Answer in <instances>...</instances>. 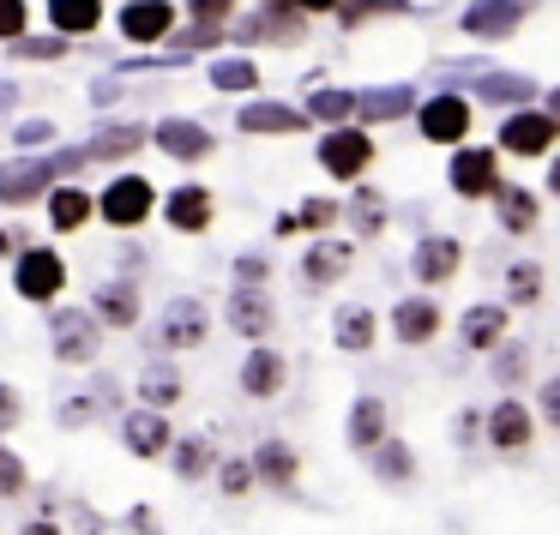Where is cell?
<instances>
[{
	"label": "cell",
	"instance_id": "obj_1",
	"mask_svg": "<svg viewBox=\"0 0 560 535\" xmlns=\"http://www.w3.org/2000/svg\"><path fill=\"white\" fill-rule=\"evenodd\" d=\"M79 163H85V151H73V157H55V163H49V157L7 163V169H0V199H7V205H25V199H37L61 169H79Z\"/></svg>",
	"mask_w": 560,
	"mask_h": 535
},
{
	"label": "cell",
	"instance_id": "obj_2",
	"mask_svg": "<svg viewBox=\"0 0 560 535\" xmlns=\"http://www.w3.org/2000/svg\"><path fill=\"white\" fill-rule=\"evenodd\" d=\"M151 205H158V193H151L145 175H121V181H115L109 193L97 199V211L115 223V229H133V223H145Z\"/></svg>",
	"mask_w": 560,
	"mask_h": 535
},
{
	"label": "cell",
	"instance_id": "obj_3",
	"mask_svg": "<svg viewBox=\"0 0 560 535\" xmlns=\"http://www.w3.org/2000/svg\"><path fill=\"white\" fill-rule=\"evenodd\" d=\"M19 295L25 301H49V295H61V283H67V265H61V253H49V247H31V253H19Z\"/></svg>",
	"mask_w": 560,
	"mask_h": 535
},
{
	"label": "cell",
	"instance_id": "obj_4",
	"mask_svg": "<svg viewBox=\"0 0 560 535\" xmlns=\"http://www.w3.org/2000/svg\"><path fill=\"white\" fill-rule=\"evenodd\" d=\"M319 163H326L338 181H355V175L374 163V145H368V133H355V127H338V133L319 139Z\"/></svg>",
	"mask_w": 560,
	"mask_h": 535
},
{
	"label": "cell",
	"instance_id": "obj_5",
	"mask_svg": "<svg viewBox=\"0 0 560 535\" xmlns=\"http://www.w3.org/2000/svg\"><path fill=\"white\" fill-rule=\"evenodd\" d=\"M555 139H560V121H555V115H530V109H524V115H512V121H506L500 145H506L512 157H542Z\"/></svg>",
	"mask_w": 560,
	"mask_h": 535
},
{
	"label": "cell",
	"instance_id": "obj_6",
	"mask_svg": "<svg viewBox=\"0 0 560 535\" xmlns=\"http://www.w3.org/2000/svg\"><path fill=\"white\" fill-rule=\"evenodd\" d=\"M206 337V307L199 301H170L158 319V343L163 349H194V343Z\"/></svg>",
	"mask_w": 560,
	"mask_h": 535
},
{
	"label": "cell",
	"instance_id": "obj_7",
	"mask_svg": "<svg viewBox=\"0 0 560 535\" xmlns=\"http://www.w3.org/2000/svg\"><path fill=\"white\" fill-rule=\"evenodd\" d=\"M422 133L434 139V145H458V139L470 133V103H464V97L422 103Z\"/></svg>",
	"mask_w": 560,
	"mask_h": 535
},
{
	"label": "cell",
	"instance_id": "obj_8",
	"mask_svg": "<svg viewBox=\"0 0 560 535\" xmlns=\"http://www.w3.org/2000/svg\"><path fill=\"white\" fill-rule=\"evenodd\" d=\"M452 187H458L464 199L500 193V169H494V151H458V157H452Z\"/></svg>",
	"mask_w": 560,
	"mask_h": 535
},
{
	"label": "cell",
	"instance_id": "obj_9",
	"mask_svg": "<svg viewBox=\"0 0 560 535\" xmlns=\"http://www.w3.org/2000/svg\"><path fill=\"white\" fill-rule=\"evenodd\" d=\"M170 25H175V7H170V0H133V7L121 13L127 43H158V37H170Z\"/></svg>",
	"mask_w": 560,
	"mask_h": 535
},
{
	"label": "cell",
	"instance_id": "obj_10",
	"mask_svg": "<svg viewBox=\"0 0 560 535\" xmlns=\"http://www.w3.org/2000/svg\"><path fill=\"white\" fill-rule=\"evenodd\" d=\"M518 19H524V0H476L464 13V31L470 37H506V31H518Z\"/></svg>",
	"mask_w": 560,
	"mask_h": 535
},
{
	"label": "cell",
	"instance_id": "obj_11",
	"mask_svg": "<svg viewBox=\"0 0 560 535\" xmlns=\"http://www.w3.org/2000/svg\"><path fill=\"white\" fill-rule=\"evenodd\" d=\"M55 355L61 361H91L97 355V325H91L85 313H55Z\"/></svg>",
	"mask_w": 560,
	"mask_h": 535
},
{
	"label": "cell",
	"instance_id": "obj_12",
	"mask_svg": "<svg viewBox=\"0 0 560 535\" xmlns=\"http://www.w3.org/2000/svg\"><path fill=\"white\" fill-rule=\"evenodd\" d=\"M307 115L290 109V103H254L242 109V133H259V139H278V133H302Z\"/></svg>",
	"mask_w": 560,
	"mask_h": 535
},
{
	"label": "cell",
	"instance_id": "obj_13",
	"mask_svg": "<svg viewBox=\"0 0 560 535\" xmlns=\"http://www.w3.org/2000/svg\"><path fill=\"white\" fill-rule=\"evenodd\" d=\"M230 325L242 331V337H266L271 331V301L259 295V283H242V289L230 295Z\"/></svg>",
	"mask_w": 560,
	"mask_h": 535
},
{
	"label": "cell",
	"instance_id": "obj_14",
	"mask_svg": "<svg viewBox=\"0 0 560 535\" xmlns=\"http://www.w3.org/2000/svg\"><path fill=\"white\" fill-rule=\"evenodd\" d=\"M121 439H127L133 457H158V451L170 445V421H163L158 409H139V415H127V421H121Z\"/></svg>",
	"mask_w": 560,
	"mask_h": 535
},
{
	"label": "cell",
	"instance_id": "obj_15",
	"mask_svg": "<svg viewBox=\"0 0 560 535\" xmlns=\"http://www.w3.org/2000/svg\"><path fill=\"white\" fill-rule=\"evenodd\" d=\"M458 259H464V253H458V241H446V235H428V241L416 247L410 265H416V277H422V283H452Z\"/></svg>",
	"mask_w": 560,
	"mask_h": 535
},
{
	"label": "cell",
	"instance_id": "obj_16",
	"mask_svg": "<svg viewBox=\"0 0 560 535\" xmlns=\"http://www.w3.org/2000/svg\"><path fill=\"white\" fill-rule=\"evenodd\" d=\"M392 331H398V343H428L440 331V307L422 301V295H416V301H398L392 307Z\"/></svg>",
	"mask_w": 560,
	"mask_h": 535
},
{
	"label": "cell",
	"instance_id": "obj_17",
	"mask_svg": "<svg viewBox=\"0 0 560 535\" xmlns=\"http://www.w3.org/2000/svg\"><path fill=\"white\" fill-rule=\"evenodd\" d=\"M230 13H235V0H194V7H187V43H194V49L218 43Z\"/></svg>",
	"mask_w": 560,
	"mask_h": 535
},
{
	"label": "cell",
	"instance_id": "obj_18",
	"mask_svg": "<svg viewBox=\"0 0 560 535\" xmlns=\"http://www.w3.org/2000/svg\"><path fill=\"white\" fill-rule=\"evenodd\" d=\"M151 139H158L170 157H182V163H194V157H206V151H211V133H206V127H194V121H163Z\"/></svg>",
	"mask_w": 560,
	"mask_h": 535
},
{
	"label": "cell",
	"instance_id": "obj_19",
	"mask_svg": "<svg viewBox=\"0 0 560 535\" xmlns=\"http://www.w3.org/2000/svg\"><path fill=\"white\" fill-rule=\"evenodd\" d=\"M242 391H247V397H278V391H283V361H278V355H271V349L247 355V361H242Z\"/></svg>",
	"mask_w": 560,
	"mask_h": 535
},
{
	"label": "cell",
	"instance_id": "obj_20",
	"mask_svg": "<svg viewBox=\"0 0 560 535\" xmlns=\"http://www.w3.org/2000/svg\"><path fill=\"white\" fill-rule=\"evenodd\" d=\"M49 19L61 37H85L103 25V0H49Z\"/></svg>",
	"mask_w": 560,
	"mask_h": 535
},
{
	"label": "cell",
	"instance_id": "obj_21",
	"mask_svg": "<svg viewBox=\"0 0 560 535\" xmlns=\"http://www.w3.org/2000/svg\"><path fill=\"white\" fill-rule=\"evenodd\" d=\"M488 439H494L500 451H518L524 439H530V409H524V403H500V409L488 415Z\"/></svg>",
	"mask_w": 560,
	"mask_h": 535
},
{
	"label": "cell",
	"instance_id": "obj_22",
	"mask_svg": "<svg viewBox=\"0 0 560 535\" xmlns=\"http://www.w3.org/2000/svg\"><path fill=\"white\" fill-rule=\"evenodd\" d=\"M170 223L175 229H187V235H199L211 223V193L206 187H182V193L170 199Z\"/></svg>",
	"mask_w": 560,
	"mask_h": 535
},
{
	"label": "cell",
	"instance_id": "obj_23",
	"mask_svg": "<svg viewBox=\"0 0 560 535\" xmlns=\"http://www.w3.org/2000/svg\"><path fill=\"white\" fill-rule=\"evenodd\" d=\"M254 475L271 482V487H290L295 482V451L283 445V439H266V445L254 451Z\"/></svg>",
	"mask_w": 560,
	"mask_h": 535
},
{
	"label": "cell",
	"instance_id": "obj_24",
	"mask_svg": "<svg viewBox=\"0 0 560 535\" xmlns=\"http://www.w3.org/2000/svg\"><path fill=\"white\" fill-rule=\"evenodd\" d=\"M350 439H355L362 451H374L380 439H386V403H380V397H362V403H355V409H350Z\"/></svg>",
	"mask_w": 560,
	"mask_h": 535
},
{
	"label": "cell",
	"instance_id": "obj_25",
	"mask_svg": "<svg viewBox=\"0 0 560 535\" xmlns=\"http://www.w3.org/2000/svg\"><path fill=\"white\" fill-rule=\"evenodd\" d=\"M500 331H506V313H500V307H470V313H464V343H470V349H494Z\"/></svg>",
	"mask_w": 560,
	"mask_h": 535
},
{
	"label": "cell",
	"instance_id": "obj_26",
	"mask_svg": "<svg viewBox=\"0 0 560 535\" xmlns=\"http://www.w3.org/2000/svg\"><path fill=\"white\" fill-rule=\"evenodd\" d=\"M97 319H103V325H133V319H139L133 283H109V289H97Z\"/></svg>",
	"mask_w": 560,
	"mask_h": 535
},
{
	"label": "cell",
	"instance_id": "obj_27",
	"mask_svg": "<svg viewBox=\"0 0 560 535\" xmlns=\"http://www.w3.org/2000/svg\"><path fill=\"white\" fill-rule=\"evenodd\" d=\"M500 229L506 235H530L536 229V199L524 193V187H506V193H500Z\"/></svg>",
	"mask_w": 560,
	"mask_h": 535
},
{
	"label": "cell",
	"instance_id": "obj_28",
	"mask_svg": "<svg viewBox=\"0 0 560 535\" xmlns=\"http://www.w3.org/2000/svg\"><path fill=\"white\" fill-rule=\"evenodd\" d=\"M139 397H145L151 409H163V403L182 397V379H175V367H145V373H139Z\"/></svg>",
	"mask_w": 560,
	"mask_h": 535
},
{
	"label": "cell",
	"instance_id": "obj_29",
	"mask_svg": "<svg viewBox=\"0 0 560 535\" xmlns=\"http://www.w3.org/2000/svg\"><path fill=\"white\" fill-rule=\"evenodd\" d=\"M374 469L386 475V482H410V469H416L410 445H404V439H380V445H374Z\"/></svg>",
	"mask_w": 560,
	"mask_h": 535
},
{
	"label": "cell",
	"instance_id": "obj_30",
	"mask_svg": "<svg viewBox=\"0 0 560 535\" xmlns=\"http://www.w3.org/2000/svg\"><path fill=\"white\" fill-rule=\"evenodd\" d=\"M49 217H55V229H79V223L91 217V193H79V187H61V193L49 199Z\"/></svg>",
	"mask_w": 560,
	"mask_h": 535
},
{
	"label": "cell",
	"instance_id": "obj_31",
	"mask_svg": "<svg viewBox=\"0 0 560 535\" xmlns=\"http://www.w3.org/2000/svg\"><path fill=\"white\" fill-rule=\"evenodd\" d=\"M343 265H350V247H343V241H319L314 253H307V265H302V271H307L314 283H331Z\"/></svg>",
	"mask_w": 560,
	"mask_h": 535
},
{
	"label": "cell",
	"instance_id": "obj_32",
	"mask_svg": "<svg viewBox=\"0 0 560 535\" xmlns=\"http://www.w3.org/2000/svg\"><path fill=\"white\" fill-rule=\"evenodd\" d=\"M374 343V313L368 307H350V313L338 319V349H368Z\"/></svg>",
	"mask_w": 560,
	"mask_h": 535
},
{
	"label": "cell",
	"instance_id": "obj_33",
	"mask_svg": "<svg viewBox=\"0 0 560 535\" xmlns=\"http://www.w3.org/2000/svg\"><path fill=\"white\" fill-rule=\"evenodd\" d=\"M206 469H211V439H182V445H175V475H182V482H199Z\"/></svg>",
	"mask_w": 560,
	"mask_h": 535
},
{
	"label": "cell",
	"instance_id": "obj_34",
	"mask_svg": "<svg viewBox=\"0 0 560 535\" xmlns=\"http://www.w3.org/2000/svg\"><path fill=\"white\" fill-rule=\"evenodd\" d=\"M338 217V211L326 205V199H314V205H302V211H283L278 217V235H302V229H326V223Z\"/></svg>",
	"mask_w": 560,
	"mask_h": 535
},
{
	"label": "cell",
	"instance_id": "obj_35",
	"mask_svg": "<svg viewBox=\"0 0 560 535\" xmlns=\"http://www.w3.org/2000/svg\"><path fill=\"white\" fill-rule=\"evenodd\" d=\"M139 145H145V127H109L85 157H127V151H139Z\"/></svg>",
	"mask_w": 560,
	"mask_h": 535
},
{
	"label": "cell",
	"instance_id": "obj_36",
	"mask_svg": "<svg viewBox=\"0 0 560 535\" xmlns=\"http://www.w3.org/2000/svg\"><path fill=\"white\" fill-rule=\"evenodd\" d=\"M211 85H218V91H247V85H259V79H254V67H247V61H218V67H211Z\"/></svg>",
	"mask_w": 560,
	"mask_h": 535
},
{
	"label": "cell",
	"instance_id": "obj_37",
	"mask_svg": "<svg viewBox=\"0 0 560 535\" xmlns=\"http://www.w3.org/2000/svg\"><path fill=\"white\" fill-rule=\"evenodd\" d=\"M506 289H512V301H536V295H542V271H536V265H512L506 271Z\"/></svg>",
	"mask_w": 560,
	"mask_h": 535
},
{
	"label": "cell",
	"instance_id": "obj_38",
	"mask_svg": "<svg viewBox=\"0 0 560 535\" xmlns=\"http://www.w3.org/2000/svg\"><path fill=\"white\" fill-rule=\"evenodd\" d=\"M307 109H314L319 121H343V115L355 109V97H350V91H319V97L307 103Z\"/></svg>",
	"mask_w": 560,
	"mask_h": 535
},
{
	"label": "cell",
	"instance_id": "obj_39",
	"mask_svg": "<svg viewBox=\"0 0 560 535\" xmlns=\"http://www.w3.org/2000/svg\"><path fill=\"white\" fill-rule=\"evenodd\" d=\"M13 494H25V463L0 445V499H13Z\"/></svg>",
	"mask_w": 560,
	"mask_h": 535
},
{
	"label": "cell",
	"instance_id": "obj_40",
	"mask_svg": "<svg viewBox=\"0 0 560 535\" xmlns=\"http://www.w3.org/2000/svg\"><path fill=\"white\" fill-rule=\"evenodd\" d=\"M524 367H530V349H518V343H512V349H500L494 379H500V385H512V379H524Z\"/></svg>",
	"mask_w": 560,
	"mask_h": 535
},
{
	"label": "cell",
	"instance_id": "obj_41",
	"mask_svg": "<svg viewBox=\"0 0 560 535\" xmlns=\"http://www.w3.org/2000/svg\"><path fill=\"white\" fill-rule=\"evenodd\" d=\"M25 37V0H0V43Z\"/></svg>",
	"mask_w": 560,
	"mask_h": 535
},
{
	"label": "cell",
	"instance_id": "obj_42",
	"mask_svg": "<svg viewBox=\"0 0 560 535\" xmlns=\"http://www.w3.org/2000/svg\"><path fill=\"white\" fill-rule=\"evenodd\" d=\"M482 97L488 103H524V97H530V85H524V79H488Z\"/></svg>",
	"mask_w": 560,
	"mask_h": 535
},
{
	"label": "cell",
	"instance_id": "obj_43",
	"mask_svg": "<svg viewBox=\"0 0 560 535\" xmlns=\"http://www.w3.org/2000/svg\"><path fill=\"white\" fill-rule=\"evenodd\" d=\"M218 487H223V494H247V487H254V463H242V457H235V463H223Z\"/></svg>",
	"mask_w": 560,
	"mask_h": 535
},
{
	"label": "cell",
	"instance_id": "obj_44",
	"mask_svg": "<svg viewBox=\"0 0 560 535\" xmlns=\"http://www.w3.org/2000/svg\"><path fill=\"white\" fill-rule=\"evenodd\" d=\"M362 109H368V115H386V121H392V115L410 109V91H380V97H368Z\"/></svg>",
	"mask_w": 560,
	"mask_h": 535
},
{
	"label": "cell",
	"instance_id": "obj_45",
	"mask_svg": "<svg viewBox=\"0 0 560 535\" xmlns=\"http://www.w3.org/2000/svg\"><path fill=\"white\" fill-rule=\"evenodd\" d=\"M19 409H25V403H19V391L0 385V433H7V427H19Z\"/></svg>",
	"mask_w": 560,
	"mask_h": 535
},
{
	"label": "cell",
	"instance_id": "obj_46",
	"mask_svg": "<svg viewBox=\"0 0 560 535\" xmlns=\"http://www.w3.org/2000/svg\"><path fill=\"white\" fill-rule=\"evenodd\" d=\"M19 55H37V61H55V55H67V37H49V43H13Z\"/></svg>",
	"mask_w": 560,
	"mask_h": 535
},
{
	"label": "cell",
	"instance_id": "obj_47",
	"mask_svg": "<svg viewBox=\"0 0 560 535\" xmlns=\"http://www.w3.org/2000/svg\"><path fill=\"white\" fill-rule=\"evenodd\" d=\"M542 421L560 427V379H548V385H542Z\"/></svg>",
	"mask_w": 560,
	"mask_h": 535
},
{
	"label": "cell",
	"instance_id": "obj_48",
	"mask_svg": "<svg viewBox=\"0 0 560 535\" xmlns=\"http://www.w3.org/2000/svg\"><path fill=\"white\" fill-rule=\"evenodd\" d=\"M49 139H55L49 121H25V127H19V145H49Z\"/></svg>",
	"mask_w": 560,
	"mask_h": 535
},
{
	"label": "cell",
	"instance_id": "obj_49",
	"mask_svg": "<svg viewBox=\"0 0 560 535\" xmlns=\"http://www.w3.org/2000/svg\"><path fill=\"white\" fill-rule=\"evenodd\" d=\"M235 277H242V283H266V259H259V253H247L242 265H235Z\"/></svg>",
	"mask_w": 560,
	"mask_h": 535
},
{
	"label": "cell",
	"instance_id": "obj_50",
	"mask_svg": "<svg viewBox=\"0 0 560 535\" xmlns=\"http://www.w3.org/2000/svg\"><path fill=\"white\" fill-rule=\"evenodd\" d=\"M19 535H61V530H55V523L43 518V523H25V530H19Z\"/></svg>",
	"mask_w": 560,
	"mask_h": 535
},
{
	"label": "cell",
	"instance_id": "obj_51",
	"mask_svg": "<svg viewBox=\"0 0 560 535\" xmlns=\"http://www.w3.org/2000/svg\"><path fill=\"white\" fill-rule=\"evenodd\" d=\"M295 7H307V13H331L338 0H295Z\"/></svg>",
	"mask_w": 560,
	"mask_h": 535
},
{
	"label": "cell",
	"instance_id": "obj_52",
	"mask_svg": "<svg viewBox=\"0 0 560 535\" xmlns=\"http://www.w3.org/2000/svg\"><path fill=\"white\" fill-rule=\"evenodd\" d=\"M0 253H19V235L13 229H0Z\"/></svg>",
	"mask_w": 560,
	"mask_h": 535
},
{
	"label": "cell",
	"instance_id": "obj_53",
	"mask_svg": "<svg viewBox=\"0 0 560 535\" xmlns=\"http://www.w3.org/2000/svg\"><path fill=\"white\" fill-rule=\"evenodd\" d=\"M13 97H19L13 85H0V109H13Z\"/></svg>",
	"mask_w": 560,
	"mask_h": 535
},
{
	"label": "cell",
	"instance_id": "obj_54",
	"mask_svg": "<svg viewBox=\"0 0 560 535\" xmlns=\"http://www.w3.org/2000/svg\"><path fill=\"white\" fill-rule=\"evenodd\" d=\"M548 187H555V193H560V163H555V169H548Z\"/></svg>",
	"mask_w": 560,
	"mask_h": 535
},
{
	"label": "cell",
	"instance_id": "obj_55",
	"mask_svg": "<svg viewBox=\"0 0 560 535\" xmlns=\"http://www.w3.org/2000/svg\"><path fill=\"white\" fill-rule=\"evenodd\" d=\"M555 121H560V91H555Z\"/></svg>",
	"mask_w": 560,
	"mask_h": 535
}]
</instances>
